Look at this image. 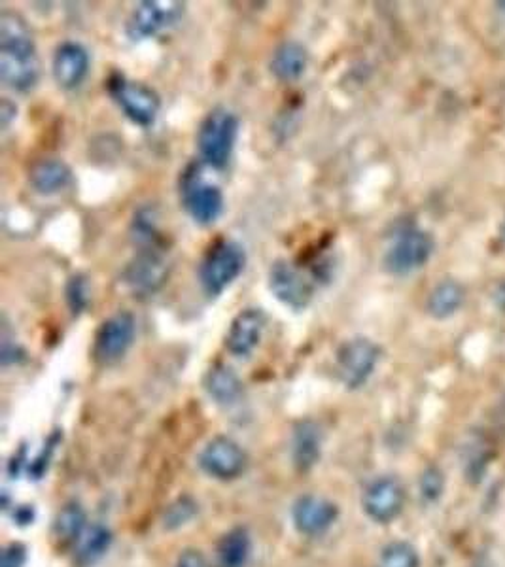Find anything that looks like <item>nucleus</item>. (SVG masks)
Segmentation results:
<instances>
[{
    "label": "nucleus",
    "mask_w": 505,
    "mask_h": 567,
    "mask_svg": "<svg viewBox=\"0 0 505 567\" xmlns=\"http://www.w3.org/2000/svg\"><path fill=\"white\" fill-rule=\"evenodd\" d=\"M199 465L218 481H233L246 469V454L233 439L214 437L201 450Z\"/></svg>",
    "instance_id": "11"
},
{
    "label": "nucleus",
    "mask_w": 505,
    "mask_h": 567,
    "mask_svg": "<svg viewBox=\"0 0 505 567\" xmlns=\"http://www.w3.org/2000/svg\"><path fill=\"white\" fill-rule=\"evenodd\" d=\"M434 254V239L420 229H405L390 244L384 269L394 276H407L422 269Z\"/></svg>",
    "instance_id": "7"
},
{
    "label": "nucleus",
    "mask_w": 505,
    "mask_h": 567,
    "mask_svg": "<svg viewBox=\"0 0 505 567\" xmlns=\"http://www.w3.org/2000/svg\"><path fill=\"white\" fill-rule=\"evenodd\" d=\"M19 354H21V350H19L18 344L12 343V341L4 335V337H2V363H4V365H10V363L18 361Z\"/></svg>",
    "instance_id": "31"
},
{
    "label": "nucleus",
    "mask_w": 505,
    "mask_h": 567,
    "mask_svg": "<svg viewBox=\"0 0 505 567\" xmlns=\"http://www.w3.org/2000/svg\"><path fill=\"white\" fill-rule=\"evenodd\" d=\"M89 72V53L78 42H63L53 53L52 74L55 84L72 91L82 86Z\"/></svg>",
    "instance_id": "15"
},
{
    "label": "nucleus",
    "mask_w": 505,
    "mask_h": 567,
    "mask_svg": "<svg viewBox=\"0 0 505 567\" xmlns=\"http://www.w3.org/2000/svg\"><path fill=\"white\" fill-rule=\"evenodd\" d=\"M362 503L371 520L388 524L403 511L405 488L396 477H379L367 486Z\"/></svg>",
    "instance_id": "12"
},
{
    "label": "nucleus",
    "mask_w": 505,
    "mask_h": 567,
    "mask_svg": "<svg viewBox=\"0 0 505 567\" xmlns=\"http://www.w3.org/2000/svg\"><path fill=\"white\" fill-rule=\"evenodd\" d=\"M182 207L190 214L195 224L212 225L224 214V193L216 184H210L197 165L188 167L180 178Z\"/></svg>",
    "instance_id": "4"
},
{
    "label": "nucleus",
    "mask_w": 505,
    "mask_h": 567,
    "mask_svg": "<svg viewBox=\"0 0 505 567\" xmlns=\"http://www.w3.org/2000/svg\"><path fill=\"white\" fill-rule=\"evenodd\" d=\"M445 488L443 473L437 467H428L420 477V496L424 501H436Z\"/></svg>",
    "instance_id": "27"
},
{
    "label": "nucleus",
    "mask_w": 505,
    "mask_h": 567,
    "mask_svg": "<svg viewBox=\"0 0 505 567\" xmlns=\"http://www.w3.org/2000/svg\"><path fill=\"white\" fill-rule=\"evenodd\" d=\"M320 452H322L320 428L314 424L313 420L299 422L294 430V439H292V456H294L297 469L301 471L311 469L320 460Z\"/></svg>",
    "instance_id": "19"
},
{
    "label": "nucleus",
    "mask_w": 505,
    "mask_h": 567,
    "mask_svg": "<svg viewBox=\"0 0 505 567\" xmlns=\"http://www.w3.org/2000/svg\"><path fill=\"white\" fill-rule=\"evenodd\" d=\"M205 390L214 403L231 407L243 396V382L226 365H214L205 377Z\"/></svg>",
    "instance_id": "20"
},
{
    "label": "nucleus",
    "mask_w": 505,
    "mask_h": 567,
    "mask_svg": "<svg viewBox=\"0 0 505 567\" xmlns=\"http://www.w3.org/2000/svg\"><path fill=\"white\" fill-rule=\"evenodd\" d=\"M269 290L288 309H307L314 297V284L297 265L286 259H279L269 269Z\"/></svg>",
    "instance_id": "9"
},
{
    "label": "nucleus",
    "mask_w": 505,
    "mask_h": 567,
    "mask_svg": "<svg viewBox=\"0 0 505 567\" xmlns=\"http://www.w3.org/2000/svg\"><path fill=\"white\" fill-rule=\"evenodd\" d=\"M175 567H207V560L199 550H184L178 556Z\"/></svg>",
    "instance_id": "30"
},
{
    "label": "nucleus",
    "mask_w": 505,
    "mask_h": 567,
    "mask_svg": "<svg viewBox=\"0 0 505 567\" xmlns=\"http://www.w3.org/2000/svg\"><path fill=\"white\" fill-rule=\"evenodd\" d=\"M381 360V348L367 337H354L337 350V377L349 390L366 384Z\"/></svg>",
    "instance_id": "6"
},
{
    "label": "nucleus",
    "mask_w": 505,
    "mask_h": 567,
    "mask_svg": "<svg viewBox=\"0 0 505 567\" xmlns=\"http://www.w3.org/2000/svg\"><path fill=\"white\" fill-rule=\"evenodd\" d=\"M25 560H27L25 549L21 545L12 543L10 547H6L4 552H2V564H0V567H23L25 566Z\"/></svg>",
    "instance_id": "29"
},
{
    "label": "nucleus",
    "mask_w": 505,
    "mask_h": 567,
    "mask_svg": "<svg viewBox=\"0 0 505 567\" xmlns=\"http://www.w3.org/2000/svg\"><path fill=\"white\" fill-rule=\"evenodd\" d=\"M241 121L239 116L226 106H216L203 118L197 129V150L199 157L210 169H226L237 138Z\"/></svg>",
    "instance_id": "2"
},
{
    "label": "nucleus",
    "mask_w": 505,
    "mask_h": 567,
    "mask_svg": "<svg viewBox=\"0 0 505 567\" xmlns=\"http://www.w3.org/2000/svg\"><path fill=\"white\" fill-rule=\"evenodd\" d=\"M267 324L262 309H244L233 318L227 329L226 348L235 358H248L262 341L263 329Z\"/></svg>",
    "instance_id": "14"
},
{
    "label": "nucleus",
    "mask_w": 505,
    "mask_h": 567,
    "mask_svg": "<svg viewBox=\"0 0 505 567\" xmlns=\"http://www.w3.org/2000/svg\"><path fill=\"white\" fill-rule=\"evenodd\" d=\"M112 101L120 106L125 118L139 127L154 125L161 108V99L152 87L131 82L122 74H112L106 82Z\"/></svg>",
    "instance_id": "5"
},
{
    "label": "nucleus",
    "mask_w": 505,
    "mask_h": 567,
    "mask_svg": "<svg viewBox=\"0 0 505 567\" xmlns=\"http://www.w3.org/2000/svg\"><path fill=\"white\" fill-rule=\"evenodd\" d=\"M86 532V513L78 503L65 505L53 524V535L61 545H72L80 541Z\"/></svg>",
    "instance_id": "22"
},
{
    "label": "nucleus",
    "mask_w": 505,
    "mask_h": 567,
    "mask_svg": "<svg viewBox=\"0 0 505 567\" xmlns=\"http://www.w3.org/2000/svg\"><path fill=\"white\" fill-rule=\"evenodd\" d=\"M337 507L331 503L330 499L320 498V496H303L296 501L292 518L297 532L303 535H320L328 532L333 522L337 520Z\"/></svg>",
    "instance_id": "16"
},
{
    "label": "nucleus",
    "mask_w": 505,
    "mask_h": 567,
    "mask_svg": "<svg viewBox=\"0 0 505 567\" xmlns=\"http://www.w3.org/2000/svg\"><path fill=\"white\" fill-rule=\"evenodd\" d=\"M464 303V290L453 280H445L437 284L428 297V312L437 318L445 320L458 312Z\"/></svg>",
    "instance_id": "21"
},
{
    "label": "nucleus",
    "mask_w": 505,
    "mask_h": 567,
    "mask_svg": "<svg viewBox=\"0 0 505 567\" xmlns=\"http://www.w3.org/2000/svg\"><path fill=\"white\" fill-rule=\"evenodd\" d=\"M112 541V533L105 526L95 524L93 528H89L88 532L82 537V545H80V560L84 564H91L95 560H99L105 554Z\"/></svg>",
    "instance_id": "24"
},
{
    "label": "nucleus",
    "mask_w": 505,
    "mask_h": 567,
    "mask_svg": "<svg viewBox=\"0 0 505 567\" xmlns=\"http://www.w3.org/2000/svg\"><path fill=\"white\" fill-rule=\"evenodd\" d=\"M72 180L69 165L59 159H42L31 167L29 182L40 195H55L67 188Z\"/></svg>",
    "instance_id": "17"
},
{
    "label": "nucleus",
    "mask_w": 505,
    "mask_h": 567,
    "mask_svg": "<svg viewBox=\"0 0 505 567\" xmlns=\"http://www.w3.org/2000/svg\"><path fill=\"white\" fill-rule=\"evenodd\" d=\"M0 80L16 93H29L40 80V59L27 21L16 12L0 14Z\"/></svg>",
    "instance_id": "1"
},
{
    "label": "nucleus",
    "mask_w": 505,
    "mask_h": 567,
    "mask_svg": "<svg viewBox=\"0 0 505 567\" xmlns=\"http://www.w3.org/2000/svg\"><path fill=\"white\" fill-rule=\"evenodd\" d=\"M309 55L299 42H282L273 53L271 72L280 82H296L307 69Z\"/></svg>",
    "instance_id": "18"
},
{
    "label": "nucleus",
    "mask_w": 505,
    "mask_h": 567,
    "mask_svg": "<svg viewBox=\"0 0 505 567\" xmlns=\"http://www.w3.org/2000/svg\"><path fill=\"white\" fill-rule=\"evenodd\" d=\"M377 567H420V558L413 545L396 541L384 547Z\"/></svg>",
    "instance_id": "25"
},
{
    "label": "nucleus",
    "mask_w": 505,
    "mask_h": 567,
    "mask_svg": "<svg viewBox=\"0 0 505 567\" xmlns=\"http://www.w3.org/2000/svg\"><path fill=\"white\" fill-rule=\"evenodd\" d=\"M182 14L184 4L175 0H144L131 12L125 31L131 40H148L171 29Z\"/></svg>",
    "instance_id": "10"
},
{
    "label": "nucleus",
    "mask_w": 505,
    "mask_h": 567,
    "mask_svg": "<svg viewBox=\"0 0 505 567\" xmlns=\"http://www.w3.org/2000/svg\"><path fill=\"white\" fill-rule=\"evenodd\" d=\"M135 335H137V322L131 312L120 310L112 314L97 329L93 344L95 360L103 365H112L122 360L135 343Z\"/></svg>",
    "instance_id": "8"
},
{
    "label": "nucleus",
    "mask_w": 505,
    "mask_h": 567,
    "mask_svg": "<svg viewBox=\"0 0 505 567\" xmlns=\"http://www.w3.org/2000/svg\"><path fill=\"white\" fill-rule=\"evenodd\" d=\"M167 273H169L167 258L157 250V246H152L140 250L139 256L125 269L123 278L133 292L154 293L165 284Z\"/></svg>",
    "instance_id": "13"
},
{
    "label": "nucleus",
    "mask_w": 505,
    "mask_h": 567,
    "mask_svg": "<svg viewBox=\"0 0 505 567\" xmlns=\"http://www.w3.org/2000/svg\"><path fill=\"white\" fill-rule=\"evenodd\" d=\"M246 252L237 241H220L210 246L199 263V284L209 297H220L227 288L243 275Z\"/></svg>",
    "instance_id": "3"
},
{
    "label": "nucleus",
    "mask_w": 505,
    "mask_h": 567,
    "mask_svg": "<svg viewBox=\"0 0 505 567\" xmlns=\"http://www.w3.org/2000/svg\"><path fill=\"white\" fill-rule=\"evenodd\" d=\"M504 237H505V225H504Z\"/></svg>",
    "instance_id": "32"
},
{
    "label": "nucleus",
    "mask_w": 505,
    "mask_h": 567,
    "mask_svg": "<svg viewBox=\"0 0 505 567\" xmlns=\"http://www.w3.org/2000/svg\"><path fill=\"white\" fill-rule=\"evenodd\" d=\"M193 513H195V505H193L190 499H178L175 505H171V509L167 511L165 524H167L169 528H176V526H180V524H186V520H190Z\"/></svg>",
    "instance_id": "28"
},
{
    "label": "nucleus",
    "mask_w": 505,
    "mask_h": 567,
    "mask_svg": "<svg viewBox=\"0 0 505 567\" xmlns=\"http://www.w3.org/2000/svg\"><path fill=\"white\" fill-rule=\"evenodd\" d=\"M67 303L74 316L82 314L89 305V282L84 275H74L67 284Z\"/></svg>",
    "instance_id": "26"
},
{
    "label": "nucleus",
    "mask_w": 505,
    "mask_h": 567,
    "mask_svg": "<svg viewBox=\"0 0 505 567\" xmlns=\"http://www.w3.org/2000/svg\"><path fill=\"white\" fill-rule=\"evenodd\" d=\"M250 550H252V541L248 532L243 528H235L220 541L218 566L244 567L250 558Z\"/></svg>",
    "instance_id": "23"
}]
</instances>
